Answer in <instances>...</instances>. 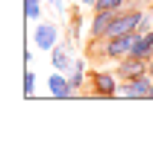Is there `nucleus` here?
Masks as SVG:
<instances>
[{
    "instance_id": "nucleus-1",
    "label": "nucleus",
    "mask_w": 153,
    "mask_h": 147,
    "mask_svg": "<svg viewBox=\"0 0 153 147\" xmlns=\"http://www.w3.org/2000/svg\"><path fill=\"white\" fill-rule=\"evenodd\" d=\"M135 38L138 33H124V36H106L100 38V47H97V53L103 56V59H112V62H121L124 56H130L133 50Z\"/></svg>"
},
{
    "instance_id": "nucleus-2",
    "label": "nucleus",
    "mask_w": 153,
    "mask_h": 147,
    "mask_svg": "<svg viewBox=\"0 0 153 147\" xmlns=\"http://www.w3.org/2000/svg\"><path fill=\"white\" fill-rule=\"evenodd\" d=\"M150 85H153V74H141L135 79H121L118 97H124V100H147Z\"/></svg>"
},
{
    "instance_id": "nucleus-3",
    "label": "nucleus",
    "mask_w": 153,
    "mask_h": 147,
    "mask_svg": "<svg viewBox=\"0 0 153 147\" xmlns=\"http://www.w3.org/2000/svg\"><path fill=\"white\" fill-rule=\"evenodd\" d=\"M121 76L112 71H94L91 74V85H94V97H118V82Z\"/></svg>"
},
{
    "instance_id": "nucleus-4",
    "label": "nucleus",
    "mask_w": 153,
    "mask_h": 147,
    "mask_svg": "<svg viewBox=\"0 0 153 147\" xmlns=\"http://www.w3.org/2000/svg\"><path fill=\"white\" fill-rule=\"evenodd\" d=\"M141 74H150L147 59H138V56H124V59L118 62V76H121V79H135V76H141Z\"/></svg>"
},
{
    "instance_id": "nucleus-5",
    "label": "nucleus",
    "mask_w": 153,
    "mask_h": 147,
    "mask_svg": "<svg viewBox=\"0 0 153 147\" xmlns=\"http://www.w3.org/2000/svg\"><path fill=\"white\" fill-rule=\"evenodd\" d=\"M56 44H59L56 24H38L36 27V47L38 50H53Z\"/></svg>"
},
{
    "instance_id": "nucleus-6",
    "label": "nucleus",
    "mask_w": 153,
    "mask_h": 147,
    "mask_svg": "<svg viewBox=\"0 0 153 147\" xmlns=\"http://www.w3.org/2000/svg\"><path fill=\"white\" fill-rule=\"evenodd\" d=\"M112 18H115V12H112V9H100V12H94V18H91V27H88V36L94 38V41L106 38Z\"/></svg>"
},
{
    "instance_id": "nucleus-7",
    "label": "nucleus",
    "mask_w": 153,
    "mask_h": 147,
    "mask_svg": "<svg viewBox=\"0 0 153 147\" xmlns=\"http://www.w3.org/2000/svg\"><path fill=\"white\" fill-rule=\"evenodd\" d=\"M47 88L53 97L59 100H65V97H74V88H71V79H68V74L65 71H53V76L47 79Z\"/></svg>"
},
{
    "instance_id": "nucleus-8",
    "label": "nucleus",
    "mask_w": 153,
    "mask_h": 147,
    "mask_svg": "<svg viewBox=\"0 0 153 147\" xmlns=\"http://www.w3.org/2000/svg\"><path fill=\"white\" fill-rule=\"evenodd\" d=\"M130 56H138V59H147V62H150V56H153V30L138 33V38H135Z\"/></svg>"
},
{
    "instance_id": "nucleus-9",
    "label": "nucleus",
    "mask_w": 153,
    "mask_h": 147,
    "mask_svg": "<svg viewBox=\"0 0 153 147\" xmlns=\"http://www.w3.org/2000/svg\"><path fill=\"white\" fill-rule=\"evenodd\" d=\"M68 79H71V88L74 94L85 85V79H88V74H85V62L82 59H74V65H71V71H68Z\"/></svg>"
},
{
    "instance_id": "nucleus-10",
    "label": "nucleus",
    "mask_w": 153,
    "mask_h": 147,
    "mask_svg": "<svg viewBox=\"0 0 153 147\" xmlns=\"http://www.w3.org/2000/svg\"><path fill=\"white\" fill-rule=\"evenodd\" d=\"M50 62H53V71H71V65H74L71 53H68L62 44H56V47L50 50Z\"/></svg>"
},
{
    "instance_id": "nucleus-11",
    "label": "nucleus",
    "mask_w": 153,
    "mask_h": 147,
    "mask_svg": "<svg viewBox=\"0 0 153 147\" xmlns=\"http://www.w3.org/2000/svg\"><path fill=\"white\" fill-rule=\"evenodd\" d=\"M127 3H130V0H97L91 12H100V9H112V12H121V9H127Z\"/></svg>"
},
{
    "instance_id": "nucleus-12",
    "label": "nucleus",
    "mask_w": 153,
    "mask_h": 147,
    "mask_svg": "<svg viewBox=\"0 0 153 147\" xmlns=\"http://www.w3.org/2000/svg\"><path fill=\"white\" fill-rule=\"evenodd\" d=\"M24 15L30 21H36L41 15V0H24Z\"/></svg>"
},
{
    "instance_id": "nucleus-13",
    "label": "nucleus",
    "mask_w": 153,
    "mask_h": 147,
    "mask_svg": "<svg viewBox=\"0 0 153 147\" xmlns=\"http://www.w3.org/2000/svg\"><path fill=\"white\" fill-rule=\"evenodd\" d=\"M33 88H36V74L27 71V76H24V94H27V97H33Z\"/></svg>"
},
{
    "instance_id": "nucleus-14",
    "label": "nucleus",
    "mask_w": 153,
    "mask_h": 147,
    "mask_svg": "<svg viewBox=\"0 0 153 147\" xmlns=\"http://www.w3.org/2000/svg\"><path fill=\"white\" fill-rule=\"evenodd\" d=\"M79 3H82V6H88V9H94V3H97V0H79Z\"/></svg>"
},
{
    "instance_id": "nucleus-15",
    "label": "nucleus",
    "mask_w": 153,
    "mask_h": 147,
    "mask_svg": "<svg viewBox=\"0 0 153 147\" xmlns=\"http://www.w3.org/2000/svg\"><path fill=\"white\" fill-rule=\"evenodd\" d=\"M147 100H153V85H150V94H147Z\"/></svg>"
},
{
    "instance_id": "nucleus-16",
    "label": "nucleus",
    "mask_w": 153,
    "mask_h": 147,
    "mask_svg": "<svg viewBox=\"0 0 153 147\" xmlns=\"http://www.w3.org/2000/svg\"><path fill=\"white\" fill-rule=\"evenodd\" d=\"M147 65H150V74H153V56H150V62H147Z\"/></svg>"
},
{
    "instance_id": "nucleus-17",
    "label": "nucleus",
    "mask_w": 153,
    "mask_h": 147,
    "mask_svg": "<svg viewBox=\"0 0 153 147\" xmlns=\"http://www.w3.org/2000/svg\"><path fill=\"white\" fill-rule=\"evenodd\" d=\"M130 3H144V0H130Z\"/></svg>"
}]
</instances>
